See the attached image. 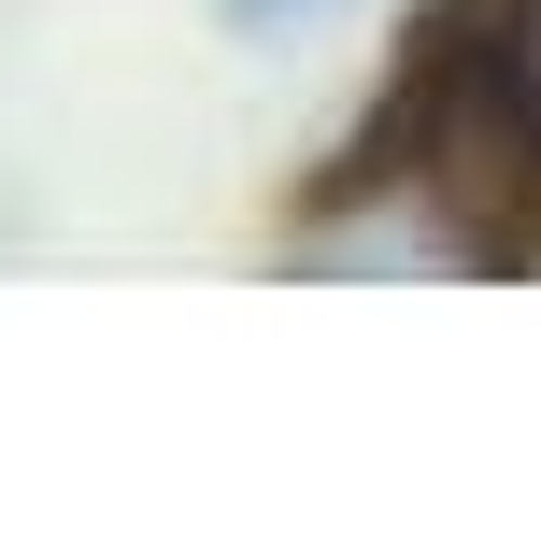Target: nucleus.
Masks as SVG:
<instances>
[{
  "instance_id": "nucleus-3",
  "label": "nucleus",
  "mask_w": 541,
  "mask_h": 556,
  "mask_svg": "<svg viewBox=\"0 0 541 556\" xmlns=\"http://www.w3.org/2000/svg\"><path fill=\"white\" fill-rule=\"evenodd\" d=\"M329 15H343V0H214V29H243V43H299Z\"/></svg>"
},
{
  "instance_id": "nucleus-1",
  "label": "nucleus",
  "mask_w": 541,
  "mask_h": 556,
  "mask_svg": "<svg viewBox=\"0 0 541 556\" xmlns=\"http://www.w3.org/2000/svg\"><path fill=\"white\" fill-rule=\"evenodd\" d=\"M385 129L427 143L541 257V0H442L413 29V86H399Z\"/></svg>"
},
{
  "instance_id": "nucleus-2",
  "label": "nucleus",
  "mask_w": 541,
  "mask_h": 556,
  "mask_svg": "<svg viewBox=\"0 0 541 556\" xmlns=\"http://www.w3.org/2000/svg\"><path fill=\"white\" fill-rule=\"evenodd\" d=\"M513 257L527 243L399 129H385V172H329L313 214L285 229V271H313V286H471V271H513Z\"/></svg>"
}]
</instances>
